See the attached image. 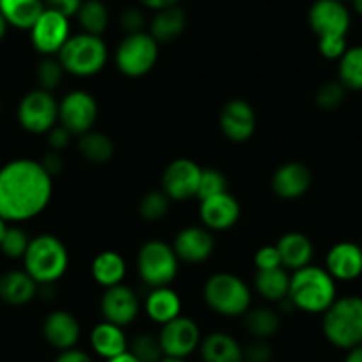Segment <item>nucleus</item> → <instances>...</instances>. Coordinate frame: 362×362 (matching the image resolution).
<instances>
[{"label": "nucleus", "mask_w": 362, "mask_h": 362, "mask_svg": "<svg viewBox=\"0 0 362 362\" xmlns=\"http://www.w3.org/2000/svg\"><path fill=\"white\" fill-rule=\"evenodd\" d=\"M322 316L323 336L332 346L348 351L362 344V297H337Z\"/></svg>", "instance_id": "obj_4"}, {"label": "nucleus", "mask_w": 362, "mask_h": 362, "mask_svg": "<svg viewBox=\"0 0 362 362\" xmlns=\"http://www.w3.org/2000/svg\"><path fill=\"white\" fill-rule=\"evenodd\" d=\"M89 341L93 350L105 361L124 354L128 350V339L123 327L114 325V323L105 322V320L90 330Z\"/></svg>", "instance_id": "obj_25"}, {"label": "nucleus", "mask_w": 362, "mask_h": 362, "mask_svg": "<svg viewBox=\"0 0 362 362\" xmlns=\"http://www.w3.org/2000/svg\"><path fill=\"white\" fill-rule=\"evenodd\" d=\"M30 243V236L25 229L16 224H8L2 240H0V252L11 259H22L27 252V247Z\"/></svg>", "instance_id": "obj_36"}, {"label": "nucleus", "mask_w": 362, "mask_h": 362, "mask_svg": "<svg viewBox=\"0 0 362 362\" xmlns=\"http://www.w3.org/2000/svg\"><path fill=\"white\" fill-rule=\"evenodd\" d=\"M337 80L348 90H362V45L348 47L337 61Z\"/></svg>", "instance_id": "obj_34"}, {"label": "nucleus", "mask_w": 362, "mask_h": 362, "mask_svg": "<svg viewBox=\"0 0 362 362\" xmlns=\"http://www.w3.org/2000/svg\"><path fill=\"white\" fill-rule=\"evenodd\" d=\"M54 362H93V358H90L86 351L71 348V350L61 351Z\"/></svg>", "instance_id": "obj_48"}, {"label": "nucleus", "mask_w": 362, "mask_h": 362, "mask_svg": "<svg viewBox=\"0 0 362 362\" xmlns=\"http://www.w3.org/2000/svg\"><path fill=\"white\" fill-rule=\"evenodd\" d=\"M158 339L165 357L187 358L199 348L203 337H201L199 325L192 318L180 315L162 325Z\"/></svg>", "instance_id": "obj_11"}, {"label": "nucleus", "mask_w": 362, "mask_h": 362, "mask_svg": "<svg viewBox=\"0 0 362 362\" xmlns=\"http://www.w3.org/2000/svg\"><path fill=\"white\" fill-rule=\"evenodd\" d=\"M203 362H243V348L226 332H211L199 344Z\"/></svg>", "instance_id": "obj_26"}, {"label": "nucleus", "mask_w": 362, "mask_h": 362, "mask_svg": "<svg viewBox=\"0 0 362 362\" xmlns=\"http://www.w3.org/2000/svg\"><path fill=\"white\" fill-rule=\"evenodd\" d=\"M82 2L83 0H45V6L52 11L61 13L66 18H73L78 13Z\"/></svg>", "instance_id": "obj_46"}, {"label": "nucleus", "mask_w": 362, "mask_h": 362, "mask_svg": "<svg viewBox=\"0 0 362 362\" xmlns=\"http://www.w3.org/2000/svg\"><path fill=\"white\" fill-rule=\"evenodd\" d=\"M144 311L158 325H165L181 315V298L170 286L151 288L144 300Z\"/></svg>", "instance_id": "obj_24"}, {"label": "nucleus", "mask_w": 362, "mask_h": 362, "mask_svg": "<svg viewBox=\"0 0 362 362\" xmlns=\"http://www.w3.org/2000/svg\"><path fill=\"white\" fill-rule=\"evenodd\" d=\"M105 362H141V361H139L134 354H130V351L127 350L124 354L116 355V357H112V358H107Z\"/></svg>", "instance_id": "obj_51"}, {"label": "nucleus", "mask_w": 362, "mask_h": 362, "mask_svg": "<svg viewBox=\"0 0 362 362\" xmlns=\"http://www.w3.org/2000/svg\"><path fill=\"white\" fill-rule=\"evenodd\" d=\"M90 276L105 290L123 284L127 276V261L116 250H103L90 263Z\"/></svg>", "instance_id": "obj_29"}, {"label": "nucleus", "mask_w": 362, "mask_h": 362, "mask_svg": "<svg viewBox=\"0 0 362 362\" xmlns=\"http://www.w3.org/2000/svg\"><path fill=\"white\" fill-rule=\"evenodd\" d=\"M203 167L190 158H176L162 174V190L170 201H189L197 197Z\"/></svg>", "instance_id": "obj_13"}, {"label": "nucleus", "mask_w": 362, "mask_h": 362, "mask_svg": "<svg viewBox=\"0 0 362 362\" xmlns=\"http://www.w3.org/2000/svg\"><path fill=\"white\" fill-rule=\"evenodd\" d=\"M40 293V284L25 270H9L0 276V300L13 308H22Z\"/></svg>", "instance_id": "obj_22"}, {"label": "nucleus", "mask_w": 362, "mask_h": 362, "mask_svg": "<svg viewBox=\"0 0 362 362\" xmlns=\"http://www.w3.org/2000/svg\"><path fill=\"white\" fill-rule=\"evenodd\" d=\"M57 59L69 75L93 76L105 68L109 61V50L102 36L80 33L69 36L57 54Z\"/></svg>", "instance_id": "obj_6"}, {"label": "nucleus", "mask_w": 362, "mask_h": 362, "mask_svg": "<svg viewBox=\"0 0 362 362\" xmlns=\"http://www.w3.org/2000/svg\"><path fill=\"white\" fill-rule=\"evenodd\" d=\"M76 20L83 33L102 36L109 27V8L102 0H83L76 13Z\"/></svg>", "instance_id": "obj_33"}, {"label": "nucleus", "mask_w": 362, "mask_h": 362, "mask_svg": "<svg viewBox=\"0 0 362 362\" xmlns=\"http://www.w3.org/2000/svg\"><path fill=\"white\" fill-rule=\"evenodd\" d=\"M325 270L336 281L350 283L362 276V245L339 242L332 245L325 257Z\"/></svg>", "instance_id": "obj_20"}, {"label": "nucleus", "mask_w": 362, "mask_h": 362, "mask_svg": "<svg viewBox=\"0 0 362 362\" xmlns=\"http://www.w3.org/2000/svg\"><path fill=\"white\" fill-rule=\"evenodd\" d=\"M339 2H343V4H346V2H350V0H339Z\"/></svg>", "instance_id": "obj_56"}, {"label": "nucleus", "mask_w": 362, "mask_h": 362, "mask_svg": "<svg viewBox=\"0 0 362 362\" xmlns=\"http://www.w3.org/2000/svg\"><path fill=\"white\" fill-rule=\"evenodd\" d=\"M177 259L173 245L162 240H149L137 254V272L149 288L170 286L177 276Z\"/></svg>", "instance_id": "obj_7"}, {"label": "nucleus", "mask_w": 362, "mask_h": 362, "mask_svg": "<svg viewBox=\"0 0 362 362\" xmlns=\"http://www.w3.org/2000/svg\"><path fill=\"white\" fill-rule=\"evenodd\" d=\"M41 162V165L45 167V169H47V173L50 174L52 177H55L57 176V174H61L62 173V167H64V160H62V156H61V153L59 151H48L47 155L43 156V158L40 160Z\"/></svg>", "instance_id": "obj_47"}, {"label": "nucleus", "mask_w": 362, "mask_h": 362, "mask_svg": "<svg viewBox=\"0 0 362 362\" xmlns=\"http://www.w3.org/2000/svg\"><path fill=\"white\" fill-rule=\"evenodd\" d=\"M240 215H242V206H240L238 199L229 190L201 201V222L210 231H226V229H231L238 222Z\"/></svg>", "instance_id": "obj_18"}, {"label": "nucleus", "mask_w": 362, "mask_h": 362, "mask_svg": "<svg viewBox=\"0 0 362 362\" xmlns=\"http://www.w3.org/2000/svg\"><path fill=\"white\" fill-rule=\"evenodd\" d=\"M279 250L281 263L286 270H300V268L311 264L313 256H315V247L313 242L304 235V233L291 231L281 236L276 243Z\"/></svg>", "instance_id": "obj_23"}, {"label": "nucleus", "mask_w": 362, "mask_h": 362, "mask_svg": "<svg viewBox=\"0 0 362 362\" xmlns=\"http://www.w3.org/2000/svg\"><path fill=\"white\" fill-rule=\"evenodd\" d=\"M71 137H73V135L69 134V132L66 130V128L62 127V124L57 123L47 134V142H48V146H50L52 151H59V153H61L62 149L68 148L69 142H71Z\"/></svg>", "instance_id": "obj_45"}, {"label": "nucleus", "mask_w": 362, "mask_h": 362, "mask_svg": "<svg viewBox=\"0 0 362 362\" xmlns=\"http://www.w3.org/2000/svg\"><path fill=\"white\" fill-rule=\"evenodd\" d=\"M6 228H8V224H6V222L2 221V218H0V240H2V235H4Z\"/></svg>", "instance_id": "obj_55"}, {"label": "nucleus", "mask_w": 362, "mask_h": 362, "mask_svg": "<svg viewBox=\"0 0 362 362\" xmlns=\"http://www.w3.org/2000/svg\"><path fill=\"white\" fill-rule=\"evenodd\" d=\"M96 119L98 102L87 90H71L59 102V124H62L71 135L80 137L86 132L93 130Z\"/></svg>", "instance_id": "obj_10"}, {"label": "nucleus", "mask_w": 362, "mask_h": 362, "mask_svg": "<svg viewBox=\"0 0 362 362\" xmlns=\"http://www.w3.org/2000/svg\"><path fill=\"white\" fill-rule=\"evenodd\" d=\"M245 329L252 334L256 339L274 337L281 329V316L270 308H250L245 313Z\"/></svg>", "instance_id": "obj_32"}, {"label": "nucleus", "mask_w": 362, "mask_h": 362, "mask_svg": "<svg viewBox=\"0 0 362 362\" xmlns=\"http://www.w3.org/2000/svg\"><path fill=\"white\" fill-rule=\"evenodd\" d=\"M18 123L29 134H48L59 123V102L41 87L29 90L18 103Z\"/></svg>", "instance_id": "obj_9"}, {"label": "nucleus", "mask_w": 362, "mask_h": 362, "mask_svg": "<svg viewBox=\"0 0 362 362\" xmlns=\"http://www.w3.org/2000/svg\"><path fill=\"white\" fill-rule=\"evenodd\" d=\"M309 27L316 37L344 36L351 25V16L346 4L339 0H315L309 8Z\"/></svg>", "instance_id": "obj_14"}, {"label": "nucleus", "mask_w": 362, "mask_h": 362, "mask_svg": "<svg viewBox=\"0 0 362 362\" xmlns=\"http://www.w3.org/2000/svg\"><path fill=\"white\" fill-rule=\"evenodd\" d=\"M348 89L339 82V80H329L318 87L315 95L316 107L323 112H334L339 109L346 100Z\"/></svg>", "instance_id": "obj_37"}, {"label": "nucleus", "mask_w": 362, "mask_h": 362, "mask_svg": "<svg viewBox=\"0 0 362 362\" xmlns=\"http://www.w3.org/2000/svg\"><path fill=\"white\" fill-rule=\"evenodd\" d=\"M8 22L4 20V16H2V13H0V40L6 36V33H8Z\"/></svg>", "instance_id": "obj_52"}, {"label": "nucleus", "mask_w": 362, "mask_h": 362, "mask_svg": "<svg viewBox=\"0 0 362 362\" xmlns=\"http://www.w3.org/2000/svg\"><path fill=\"white\" fill-rule=\"evenodd\" d=\"M146 20L139 9L130 8L121 15V27L127 34H135V33H144Z\"/></svg>", "instance_id": "obj_44"}, {"label": "nucleus", "mask_w": 362, "mask_h": 362, "mask_svg": "<svg viewBox=\"0 0 362 362\" xmlns=\"http://www.w3.org/2000/svg\"><path fill=\"white\" fill-rule=\"evenodd\" d=\"M272 357L274 351L264 339H256L243 348V362H270Z\"/></svg>", "instance_id": "obj_43"}, {"label": "nucleus", "mask_w": 362, "mask_h": 362, "mask_svg": "<svg viewBox=\"0 0 362 362\" xmlns=\"http://www.w3.org/2000/svg\"><path fill=\"white\" fill-rule=\"evenodd\" d=\"M170 199L163 190H151L139 201V215L148 222H156L169 214Z\"/></svg>", "instance_id": "obj_38"}, {"label": "nucleus", "mask_w": 362, "mask_h": 362, "mask_svg": "<svg viewBox=\"0 0 362 362\" xmlns=\"http://www.w3.org/2000/svg\"><path fill=\"white\" fill-rule=\"evenodd\" d=\"M43 336L55 350H71L80 339L78 320L68 311H52L43 322Z\"/></svg>", "instance_id": "obj_21"}, {"label": "nucleus", "mask_w": 362, "mask_h": 362, "mask_svg": "<svg viewBox=\"0 0 362 362\" xmlns=\"http://www.w3.org/2000/svg\"><path fill=\"white\" fill-rule=\"evenodd\" d=\"M343 362H362V344L348 350L346 357H344Z\"/></svg>", "instance_id": "obj_50"}, {"label": "nucleus", "mask_w": 362, "mask_h": 362, "mask_svg": "<svg viewBox=\"0 0 362 362\" xmlns=\"http://www.w3.org/2000/svg\"><path fill=\"white\" fill-rule=\"evenodd\" d=\"M158 47L160 45L146 30L127 34L114 54L116 68L130 78H141L155 68L158 61Z\"/></svg>", "instance_id": "obj_8"}, {"label": "nucleus", "mask_w": 362, "mask_h": 362, "mask_svg": "<svg viewBox=\"0 0 362 362\" xmlns=\"http://www.w3.org/2000/svg\"><path fill=\"white\" fill-rule=\"evenodd\" d=\"M78 153L90 163H107L114 156V142L103 132L89 130L83 135H80L76 142Z\"/></svg>", "instance_id": "obj_31"}, {"label": "nucleus", "mask_w": 362, "mask_h": 362, "mask_svg": "<svg viewBox=\"0 0 362 362\" xmlns=\"http://www.w3.org/2000/svg\"><path fill=\"white\" fill-rule=\"evenodd\" d=\"M128 351L134 354L141 362H160L165 357L158 336L148 332L139 334L134 339L128 341Z\"/></svg>", "instance_id": "obj_35"}, {"label": "nucleus", "mask_w": 362, "mask_h": 362, "mask_svg": "<svg viewBox=\"0 0 362 362\" xmlns=\"http://www.w3.org/2000/svg\"><path fill=\"white\" fill-rule=\"evenodd\" d=\"M290 274L284 267L272 270H257L254 288L268 302H283L290 291Z\"/></svg>", "instance_id": "obj_30"}, {"label": "nucleus", "mask_w": 362, "mask_h": 362, "mask_svg": "<svg viewBox=\"0 0 362 362\" xmlns=\"http://www.w3.org/2000/svg\"><path fill=\"white\" fill-rule=\"evenodd\" d=\"M203 298L211 311L228 318L243 316L252 304V293L245 281L229 272H218L208 277Z\"/></svg>", "instance_id": "obj_5"}, {"label": "nucleus", "mask_w": 362, "mask_h": 362, "mask_svg": "<svg viewBox=\"0 0 362 362\" xmlns=\"http://www.w3.org/2000/svg\"><path fill=\"white\" fill-rule=\"evenodd\" d=\"M47 9L45 0H0V13L9 27L30 30Z\"/></svg>", "instance_id": "obj_27"}, {"label": "nucleus", "mask_w": 362, "mask_h": 362, "mask_svg": "<svg viewBox=\"0 0 362 362\" xmlns=\"http://www.w3.org/2000/svg\"><path fill=\"white\" fill-rule=\"evenodd\" d=\"M29 33L34 50L45 57H54L71 36L69 18L47 8Z\"/></svg>", "instance_id": "obj_12"}, {"label": "nucleus", "mask_w": 362, "mask_h": 362, "mask_svg": "<svg viewBox=\"0 0 362 362\" xmlns=\"http://www.w3.org/2000/svg\"><path fill=\"white\" fill-rule=\"evenodd\" d=\"M313 185V174L302 162H286L272 176V190L279 199L295 201L304 197Z\"/></svg>", "instance_id": "obj_17"}, {"label": "nucleus", "mask_w": 362, "mask_h": 362, "mask_svg": "<svg viewBox=\"0 0 362 362\" xmlns=\"http://www.w3.org/2000/svg\"><path fill=\"white\" fill-rule=\"evenodd\" d=\"M222 134L231 142L242 144L247 142L256 132V112L252 105L242 98L229 100L218 116Z\"/></svg>", "instance_id": "obj_16"}, {"label": "nucleus", "mask_w": 362, "mask_h": 362, "mask_svg": "<svg viewBox=\"0 0 362 362\" xmlns=\"http://www.w3.org/2000/svg\"><path fill=\"white\" fill-rule=\"evenodd\" d=\"M336 283L325 268L308 264L291 274L288 300L298 311L323 315L337 298Z\"/></svg>", "instance_id": "obj_2"}, {"label": "nucleus", "mask_w": 362, "mask_h": 362, "mask_svg": "<svg viewBox=\"0 0 362 362\" xmlns=\"http://www.w3.org/2000/svg\"><path fill=\"white\" fill-rule=\"evenodd\" d=\"M348 50L346 37L344 36H332V37H320L318 40V52L327 61H339L344 52Z\"/></svg>", "instance_id": "obj_41"}, {"label": "nucleus", "mask_w": 362, "mask_h": 362, "mask_svg": "<svg viewBox=\"0 0 362 362\" xmlns=\"http://www.w3.org/2000/svg\"><path fill=\"white\" fill-rule=\"evenodd\" d=\"M23 259V270L40 286H52L64 277L69 267V252L64 242L55 235H37L30 238Z\"/></svg>", "instance_id": "obj_3"}, {"label": "nucleus", "mask_w": 362, "mask_h": 362, "mask_svg": "<svg viewBox=\"0 0 362 362\" xmlns=\"http://www.w3.org/2000/svg\"><path fill=\"white\" fill-rule=\"evenodd\" d=\"M100 309L105 322L114 323L119 327H128L135 322L141 311V300L137 293L127 284H117V286L107 288L103 293Z\"/></svg>", "instance_id": "obj_15"}, {"label": "nucleus", "mask_w": 362, "mask_h": 362, "mask_svg": "<svg viewBox=\"0 0 362 362\" xmlns=\"http://www.w3.org/2000/svg\"><path fill=\"white\" fill-rule=\"evenodd\" d=\"M350 2H351V6H354L355 13L362 16V0H350Z\"/></svg>", "instance_id": "obj_53"}, {"label": "nucleus", "mask_w": 362, "mask_h": 362, "mask_svg": "<svg viewBox=\"0 0 362 362\" xmlns=\"http://www.w3.org/2000/svg\"><path fill=\"white\" fill-rule=\"evenodd\" d=\"M222 192H228V180H226L224 173L218 169H214V167L203 169V173H201L199 190H197V199L203 201Z\"/></svg>", "instance_id": "obj_40"}, {"label": "nucleus", "mask_w": 362, "mask_h": 362, "mask_svg": "<svg viewBox=\"0 0 362 362\" xmlns=\"http://www.w3.org/2000/svg\"><path fill=\"white\" fill-rule=\"evenodd\" d=\"M187 27V16L185 11L177 6H173V8L160 9V11L155 13L151 23H149V30L153 40L158 45L162 43H173L174 40L183 34Z\"/></svg>", "instance_id": "obj_28"}, {"label": "nucleus", "mask_w": 362, "mask_h": 362, "mask_svg": "<svg viewBox=\"0 0 362 362\" xmlns=\"http://www.w3.org/2000/svg\"><path fill=\"white\" fill-rule=\"evenodd\" d=\"M144 8L153 9V11H160V9L173 8V6H177L180 0H139Z\"/></svg>", "instance_id": "obj_49"}, {"label": "nucleus", "mask_w": 362, "mask_h": 362, "mask_svg": "<svg viewBox=\"0 0 362 362\" xmlns=\"http://www.w3.org/2000/svg\"><path fill=\"white\" fill-rule=\"evenodd\" d=\"M173 249L180 261L190 264L204 263L214 254L215 240L210 229L204 226H189L177 233Z\"/></svg>", "instance_id": "obj_19"}, {"label": "nucleus", "mask_w": 362, "mask_h": 362, "mask_svg": "<svg viewBox=\"0 0 362 362\" xmlns=\"http://www.w3.org/2000/svg\"><path fill=\"white\" fill-rule=\"evenodd\" d=\"M160 362H185V358H173V357H163Z\"/></svg>", "instance_id": "obj_54"}, {"label": "nucleus", "mask_w": 362, "mask_h": 362, "mask_svg": "<svg viewBox=\"0 0 362 362\" xmlns=\"http://www.w3.org/2000/svg\"><path fill=\"white\" fill-rule=\"evenodd\" d=\"M254 264H256L257 270H272V268L283 267L277 247L264 245L261 249H257L256 256H254Z\"/></svg>", "instance_id": "obj_42"}, {"label": "nucleus", "mask_w": 362, "mask_h": 362, "mask_svg": "<svg viewBox=\"0 0 362 362\" xmlns=\"http://www.w3.org/2000/svg\"><path fill=\"white\" fill-rule=\"evenodd\" d=\"M64 73V68H62L61 61L57 57H43V61L37 64L36 69L37 83H40L41 89L50 90L52 93L62 82Z\"/></svg>", "instance_id": "obj_39"}, {"label": "nucleus", "mask_w": 362, "mask_h": 362, "mask_svg": "<svg viewBox=\"0 0 362 362\" xmlns=\"http://www.w3.org/2000/svg\"><path fill=\"white\" fill-rule=\"evenodd\" d=\"M54 194V177L40 160L16 158L0 169V218L20 224L47 210Z\"/></svg>", "instance_id": "obj_1"}]
</instances>
